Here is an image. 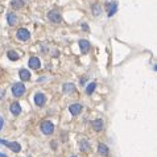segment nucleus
Returning <instances> with one entry per match:
<instances>
[{
    "label": "nucleus",
    "instance_id": "obj_20",
    "mask_svg": "<svg viewBox=\"0 0 157 157\" xmlns=\"http://www.w3.org/2000/svg\"><path fill=\"white\" fill-rule=\"evenodd\" d=\"M7 55H8V58L11 61H17L18 60V54L16 53V52H13V50H9L7 53Z\"/></svg>",
    "mask_w": 157,
    "mask_h": 157
},
{
    "label": "nucleus",
    "instance_id": "obj_22",
    "mask_svg": "<svg viewBox=\"0 0 157 157\" xmlns=\"http://www.w3.org/2000/svg\"><path fill=\"white\" fill-rule=\"evenodd\" d=\"M3 124H4V120H3V118L0 116V131L3 129Z\"/></svg>",
    "mask_w": 157,
    "mask_h": 157
},
{
    "label": "nucleus",
    "instance_id": "obj_2",
    "mask_svg": "<svg viewBox=\"0 0 157 157\" xmlns=\"http://www.w3.org/2000/svg\"><path fill=\"white\" fill-rule=\"evenodd\" d=\"M41 131L45 135H52L54 131V124L52 122H49V120H45V122L41 123Z\"/></svg>",
    "mask_w": 157,
    "mask_h": 157
},
{
    "label": "nucleus",
    "instance_id": "obj_10",
    "mask_svg": "<svg viewBox=\"0 0 157 157\" xmlns=\"http://www.w3.org/2000/svg\"><path fill=\"white\" fill-rule=\"evenodd\" d=\"M79 48H81V52L83 54H86L88 50H90V42L87 40H79Z\"/></svg>",
    "mask_w": 157,
    "mask_h": 157
},
{
    "label": "nucleus",
    "instance_id": "obj_12",
    "mask_svg": "<svg viewBox=\"0 0 157 157\" xmlns=\"http://www.w3.org/2000/svg\"><path fill=\"white\" fill-rule=\"evenodd\" d=\"M91 127L95 129V131H102L103 129V120L102 119H95V120H92L91 122Z\"/></svg>",
    "mask_w": 157,
    "mask_h": 157
},
{
    "label": "nucleus",
    "instance_id": "obj_3",
    "mask_svg": "<svg viewBox=\"0 0 157 157\" xmlns=\"http://www.w3.org/2000/svg\"><path fill=\"white\" fill-rule=\"evenodd\" d=\"M0 144H3V145H5V147H8L11 150H13L15 153H18L21 150V145L18 143H16V141H13V143H8V141H5V140H1L0 139Z\"/></svg>",
    "mask_w": 157,
    "mask_h": 157
},
{
    "label": "nucleus",
    "instance_id": "obj_19",
    "mask_svg": "<svg viewBox=\"0 0 157 157\" xmlns=\"http://www.w3.org/2000/svg\"><path fill=\"white\" fill-rule=\"evenodd\" d=\"M95 87H97V83L95 82H91L90 85L86 87V94H88V95H91L92 92H94V90H95Z\"/></svg>",
    "mask_w": 157,
    "mask_h": 157
},
{
    "label": "nucleus",
    "instance_id": "obj_8",
    "mask_svg": "<svg viewBox=\"0 0 157 157\" xmlns=\"http://www.w3.org/2000/svg\"><path fill=\"white\" fill-rule=\"evenodd\" d=\"M45 95L42 94V92H37V94L35 95V103L37 104L38 107H41V106H44L45 104Z\"/></svg>",
    "mask_w": 157,
    "mask_h": 157
},
{
    "label": "nucleus",
    "instance_id": "obj_9",
    "mask_svg": "<svg viewBox=\"0 0 157 157\" xmlns=\"http://www.w3.org/2000/svg\"><path fill=\"white\" fill-rule=\"evenodd\" d=\"M69 111L71 112V115L77 116V115H79V114H81V111H82V106H81L79 103H74V104H71V106L69 107Z\"/></svg>",
    "mask_w": 157,
    "mask_h": 157
},
{
    "label": "nucleus",
    "instance_id": "obj_18",
    "mask_svg": "<svg viewBox=\"0 0 157 157\" xmlns=\"http://www.w3.org/2000/svg\"><path fill=\"white\" fill-rule=\"evenodd\" d=\"M81 150H83V152H88L90 150V143L87 140L81 141Z\"/></svg>",
    "mask_w": 157,
    "mask_h": 157
},
{
    "label": "nucleus",
    "instance_id": "obj_4",
    "mask_svg": "<svg viewBox=\"0 0 157 157\" xmlns=\"http://www.w3.org/2000/svg\"><path fill=\"white\" fill-rule=\"evenodd\" d=\"M48 17L52 23H55V24H60L62 21V16H61V13L58 11H50L48 13Z\"/></svg>",
    "mask_w": 157,
    "mask_h": 157
},
{
    "label": "nucleus",
    "instance_id": "obj_24",
    "mask_svg": "<svg viewBox=\"0 0 157 157\" xmlns=\"http://www.w3.org/2000/svg\"><path fill=\"white\" fill-rule=\"evenodd\" d=\"M0 157H8L7 155H4V153H0Z\"/></svg>",
    "mask_w": 157,
    "mask_h": 157
},
{
    "label": "nucleus",
    "instance_id": "obj_17",
    "mask_svg": "<svg viewBox=\"0 0 157 157\" xmlns=\"http://www.w3.org/2000/svg\"><path fill=\"white\" fill-rule=\"evenodd\" d=\"M11 4L15 9H20V8L24 7V0H12Z\"/></svg>",
    "mask_w": 157,
    "mask_h": 157
},
{
    "label": "nucleus",
    "instance_id": "obj_11",
    "mask_svg": "<svg viewBox=\"0 0 157 157\" xmlns=\"http://www.w3.org/2000/svg\"><path fill=\"white\" fill-rule=\"evenodd\" d=\"M98 153H99L100 156H108V153H110V149H108V147L106 145V144H103V143H100L99 145H98Z\"/></svg>",
    "mask_w": 157,
    "mask_h": 157
},
{
    "label": "nucleus",
    "instance_id": "obj_23",
    "mask_svg": "<svg viewBox=\"0 0 157 157\" xmlns=\"http://www.w3.org/2000/svg\"><path fill=\"white\" fill-rule=\"evenodd\" d=\"M82 28H83V29H85V30H88V27L86 25V24H82Z\"/></svg>",
    "mask_w": 157,
    "mask_h": 157
},
{
    "label": "nucleus",
    "instance_id": "obj_1",
    "mask_svg": "<svg viewBox=\"0 0 157 157\" xmlns=\"http://www.w3.org/2000/svg\"><path fill=\"white\" fill-rule=\"evenodd\" d=\"M24 92H25V86H24L23 83H15V85L12 86V94H13V97L20 98Z\"/></svg>",
    "mask_w": 157,
    "mask_h": 157
},
{
    "label": "nucleus",
    "instance_id": "obj_16",
    "mask_svg": "<svg viewBox=\"0 0 157 157\" xmlns=\"http://www.w3.org/2000/svg\"><path fill=\"white\" fill-rule=\"evenodd\" d=\"M75 91V86L73 85V83H65L63 85V92H74Z\"/></svg>",
    "mask_w": 157,
    "mask_h": 157
},
{
    "label": "nucleus",
    "instance_id": "obj_13",
    "mask_svg": "<svg viewBox=\"0 0 157 157\" xmlns=\"http://www.w3.org/2000/svg\"><path fill=\"white\" fill-rule=\"evenodd\" d=\"M11 112L15 116L20 115V112H21V107H20V103H17V102H13V103L11 104Z\"/></svg>",
    "mask_w": 157,
    "mask_h": 157
},
{
    "label": "nucleus",
    "instance_id": "obj_25",
    "mask_svg": "<svg viewBox=\"0 0 157 157\" xmlns=\"http://www.w3.org/2000/svg\"><path fill=\"white\" fill-rule=\"evenodd\" d=\"M71 157H77V156H71Z\"/></svg>",
    "mask_w": 157,
    "mask_h": 157
},
{
    "label": "nucleus",
    "instance_id": "obj_15",
    "mask_svg": "<svg viewBox=\"0 0 157 157\" xmlns=\"http://www.w3.org/2000/svg\"><path fill=\"white\" fill-rule=\"evenodd\" d=\"M7 21H8L9 25H16V24H17V17H16V15L9 13L8 16H7Z\"/></svg>",
    "mask_w": 157,
    "mask_h": 157
},
{
    "label": "nucleus",
    "instance_id": "obj_5",
    "mask_svg": "<svg viewBox=\"0 0 157 157\" xmlns=\"http://www.w3.org/2000/svg\"><path fill=\"white\" fill-rule=\"evenodd\" d=\"M16 36H17L18 40H21V41H28V40L30 38L29 30H28V29H24V28H20V29L17 30Z\"/></svg>",
    "mask_w": 157,
    "mask_h": 157
},
{
    "label": "nucleus",
    "instance_id": "obj_14",
    "mask_svg": "<svg viewBox=\"0 0 157 157\" xmlns=\"http://www.w3.org/2000/svg\"><path fill=\"white\" fill-rule=\"evenodd\" d=\"M18 75H20V78H21V81H29L30 79V73L28 71V70L25 69H21L20 71H18Z\"/></svg>",
    "mask_w": 157,
    "mask_h": 157
},
{
    "label": "nucleus",
    "instance_id": "obj_6",
    "mask_svg": "<svg viewBox=\"0 0 157 157\" xmlns=\"http://www.w3.org/2000/svg\"><path fill=\"white\" fill-rule=\"evenodd\" d=\"M28 65H29V67L33 70H38L40 67H41V62H40V60L37 57H30Z\"/></svg>",
    "mask_w": 157,
    "mask_h": 157
},
{
    "label": "nucleus",
    "instance_id": "obj_21",
    "mask_svg": "<svg viewBox=\"0 0 157 157\" xmlns=\"http://www.w3.org/2000/svg\"><path fill=\"white\" fill-rule=\"evenodd\" d=\"M92 13H94V16H99V15L102 13L100 5H98V4H94V5H92Z\"/></svg>",
    "mask_w": 157,
    "mask_h": 157
},
{
    "label": "nucleus",
    "instance_id": "obj_7",
    "mask_svg": "<svg viewBox=\"0 0 157 157\" xmlns=\"http://www.w3.org/2000/svg\"><path fill=\"white\" fill-rule=\"evenodd\" d=\"M116 11H118V3L116 1H111L110 4H107V15H108V17L114 16L116 13Z\"/></svg>",
    "mask_w": 157,
    "mask_h": 157
}]
</instances>
